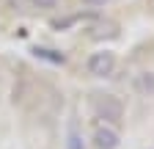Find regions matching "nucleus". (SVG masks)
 Wrapping results in <instances>:
<instances>
[{
  "mask_svg": "<svg viewBox=\"0 0 154 149\" xmlns=\"http://www.w3.org/2000/svg\"><path fill=\"white\" fill-rule=\"evenodd\" d=\"M94 110H96V116H99V119H105V122H110V124H119L121 116H124V105H121V100L113 97V94L99 97V100L94 102Z\"/></svg>",
  "mask_w": 154,
  "mask_h": 149,
  "instance_id": "nucleus-1",
  "label": "nucleus"
},
{
  "mask_svg": "<svg viewBox=\"0 0 154 149\" xmlns=\"http://www.w3.org/2000/svg\"><path fill=\"white\" fill-rule=\"evenodd\" d=\"M85 69H88V74H94V78H107V74H113V69H116V55L113 52H94L91 58L85 61Z\"/></svg>",
  "mask_w": 154,
  "mask_h": 149,
  "instance_id": "nucleus-2",
  "label": "nucleus"
},
{
  "mask_svg": "<svg viewBox=\"0 0 154 149\" xmlns=\"http://www.w3.org/2000/svg\"><path fill=\"white\" fill-rule=\"evenodd\" d=\"M94 144H96V149H119V133L110 127H96Z\"/></svg>",
  "mask_w": 154,
  "mask_h": 149,
  "instance_id": "nucleus-3",
  "label": "nucleus"
},
{
  "mask_svg": "<svg viewBox=\"0 0 154 149\" xmlns=\"http://www.w3.org/2000/svg\"><path fill=\"white\" fill-rule=\"evenodd\" d=\"M69 149H85V146H83V138L77 135V133L69 135Z\"/></svg>",
  "mask_w": 154,
  "mask_h": 149,
  "instance_id": "nucleus-4",
  "label": "nucleus"
},
{
  "mask_svg": "<svg viewBox=\"0 0 154 149\" xmlns=\"http://www.w3.org/2000/svg\"><path fill=\"white\" fill-rule=\"evenodd\" d=\"M33 6H36V8H55L58 0H33Z\"/></svg>",
  "mask_w": 154,
  "mask_h": 149,
  "instance_id": "nucleus-5",
  "label": "nucleus"
},
{
  "mask_svg": "<svg viewBox=\"0 0 154 149\" xmlns=\"http://www.w3.org/2000/svg\"><path fill=\"white\" fill-rule=\"evenodd\" d=\"M143 88H151V91H154V72H146V78H143Z\"/></svg>",
  "mask_w": 154,
  "mask_h": 149,
  "instance_id": "nucleus-6",
  "label": "nucleus"
},
{
  "mask_svg": "<svg viewBox=\"0 0 154 149\" xmlns=\"http://www.w3.org/2000/svg\"><path fill=\"white\" fill-rule=\"evenodd\" d=\"M83 3H88V6H105L107 0H83Z\"/></svg>",
  "mask_w": 154,
  "mask_h": 149,
  "instance_id": "nucleus-7",
  "label": "nucleus"
}]
</instances>
